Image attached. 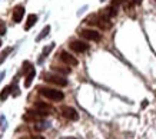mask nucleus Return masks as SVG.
Returning <instances> with one entry per match:
<instances>
[{"instance_id":"nucleus-11","label":"nucleus","mask_w":156,"mask_h":139,"mask_svg":"<svg viewBox=\"0 0 156 139\" xmlns=\"http://www.w3.org/2000/svg\"><path fill=\"white\" fill-rule=\"evenodd\" d=\"M34 76H36V70H34V69H32V70L29 72L27 77H26V82H24V86H26V87L30 86V85H32V82H33V79H34Z\"/></svg>"},{"instance_id":"nucleus-21","label":"nucleus","mask_w":156,"mask_h":139,"mask_svg":"<svg viewBox=\"0 0 156 139\" xmlns=\"http://www.w3.org/2000/svg\"><path fill=\"white\" fill-rule=\"evenodd\" d=\"M0 46H2V40H0Z\"/></svg>"},{"instance_id":"nucleus-14","label":"nucleus","mask_w":156,"mask_h":139,"mask_svg":"<svg viewBox=\"0 0 156 139\" xmlns=\"http://www.w3.org/2000/svg\"><path fill=\"white\" fill-rule=\"evenodd\" d=\"M12 50H13V49H12V48H6L5 50H3V52L0 53V65H2V63H3V62H5V60H6V58L9 56V53L12 52Z\"/></svg>"},{"instance_id":"nucleus-4","label":"nucleus","mask_w":156,"mask_h":139,"mask_svg":"<svg viewBox=\"0 0 156 139\" xmlns=\"http://www.w3.org/2000/svg\"><path fill=\"white\" fill-rule=\"evenodd\" d=\"M62 115L69 120H77L79 119L77 110H76L75 108H70V106H63V108H62Z\"/></svg>"},{"instance_id":"nucleus-18","label":"nucleus","mask_w":156,"mask_h":139,"mask_svg":"<svg viewBox=\"0 0 156 139\" xmlns=\"http://www.w3.org/2000/svg\"><path fill=\"white\" fill-rule=\"evenodd\" d=\"M120 3H123V0H113V6H118Z\"/></svg>"},{"instance_id":"nucleus-20","label":"nucleus","mask_w":156,"mask_h":139,"mask_svg":"<svg viewBox=\"0 0 156 139\" xmlns=\"http://www.w3.org/2000/svg\"><path fill=\"white\" fill-rule=\"evenodd\" d=\"M32 139H44V138H42V136H33Z\"/></svg>"},{"instance_id":"nucleus-6","label":"nucleus","mask_w":156,"mask_h":139,"mask_svg":"<svg viewBox=\"0 0 156 139\" xmlns=\"http://www.w3.org/2000/svg\"><path fill=\"white\" fill-rule=\"evenodd\" d=\"M70 49L77 53H82V52H86V50L89 49V45H86L85 42H82V40H73L70 43Z\"/></svg>"},{"instance_id":"nucleus-1","label":"nucleus","mask_w":156,"mask_h":139,"mask_svg":"<svg viewBox=\"0 0 156 139\" xmlns=\"http://www.w3.org/2000/svg\"><path fill=\"white\" fill-rule=\"evenodd\" d=\"M40 93H42L44 98H48V99L55 101V102H59L65 98L63 92L56 91V89H50V87H40Z\"/></svg>"},{"instance_id":"nucleus-17","label":"nucleus","mask_w":156,"mask_h":139,"mask_svg":"<svg viewBox=\"0 0 156 139\" xmlns=\"http://www.w3.org/2000/svg\"><path fill=\"white\" fill-rule=\"evenodd\" d=\"M6 23L3 22V20H0V36H3V34H6Z\"/></svg>"},{"instance_id":"nucleus-12","label":"nucleus","mask_w":156,"mask_h":139,"mask_svg":"<svg viewBox=\"0 0 156 139\" xmlns=\"http://www.w3.org/2000/svg\"><path fill=\"white\" fill-rule=\"evenodd\" d=\"M49 32H50V26L48 24V26H44V27H43V30L40 32V34H39L37 37H36V42H40V40H43V39H44L49 34Z\"/></svg>"},{"instance_id":"nucleus-8","label":"nucleus","mask_w":156,"mask_h":139,"mask_svg":"<svg viewBox=\"0 0 156 139\" xmlns=\"http://www.w3.org/2000/svg\"><path fill=\"white\" fill-rule=\"evenodd\" d=\"M36 22H37V16L33 15V13H32V15H29L27 16V20H26V26H24V29L29 30L32 26H34V24H36Z\"/></svg>"},{"instance_id":"nucleus-2","label":"nucleus","mask_w":156,"mask_h":139,"mask_svg":"<svg viewBox=\"0 0 156 139\" xmlns=\"http://www.w3.org/2000/svg\"><path fill=\"white\" fill-rule=\"evenodd\" d=\"M80 36L87 40H93V42H99L100 40V33L93 29H83L80 30Z\"/></svg>"},{"instance_id":"nucleus-7","label":"nucleus","mask_w":156,"mask_h":139,"mask_svg":"<svg viewBox=\"0 0 156 139\" xmlns=\"http://www.w3.org/2000/svg\"><path fill=\"white\" fill-rule=\"evenodd\" d=\"M23 16H24V6H16L13 10V22L14 23L22 22Z\"/></svg>"},{"instance_id":"nucleus-10","label":"nucleus","mask_w":156,"mask_h":139,"mask_svg":"<svg viewBox=\"0 0 156 139\" xmlns=\"http://www.w3.org/2000/svg\"><path fill=\"white\" fill-rule=\"evenodd\" d=\"M55 48V43H52V45H49V46H46V48L43 49V52H42V55H40V59H39V63H42L43 62V59L48 56L49 53H50V50Z\"/></svg>"},{"instance_id":"nucleus-13","label":"nucleus","mask_w":156,"mask_h":139,"mask_svg":"<svg viewBox=\"0 0 156 139\" xmlns=\"http://www.w3.org/2000/svg\"><path fill=\"white\" fill-rule=\"evenodd\" d=\"M10 93H12V86H6L3 91L0 92V101H6Z\"/></svg>"},{"instance_id":"nucleus-15","label":"nucleus","mask_w":156,"mask_h":139,"mask_svg":"<svg viewBox=\"0 0 156 139\" xmlns=\"http://www.w3.org/2000/svg\"><path fill=\"white\" fill-rule=\"evenodd\" d=\"M53 70H56V72H59V73H63V75L70 73V69H62V67H56V66H53Z\"/></svg>"},{"instance_id":"nucleus-5","label":"nucleus","mask_w":156,"mask_h":139,"mask_svg":"<svg viewBox=\"0 0 156 139\" xmlns=\"http://www.w3.org/2000/svg\"><path fill=\"white\" fill-rule=\"evenodd\" d=\"M59 56H60V60H62V62H65L66 65H69V66H76V65H77V59L73 58L70 53L65 52V50L59 53Z\"/></svg>"},{"instance_id":"nucleus-3","label":"nucleus","mask_w":156,"mask_h":139,"mask_svg":"<svg viewBox=\"0 0 156 139\" xmlns=\"http://www.w3.org/2000/svg\"><path fill=\"white\" fill-rule=\"evenodd\" d=\"M44 80L55 83L57 86H67V80L63 76H59V75H44Z\"/></svg>"},{"instance_id":"nucleus-16","label":"nucleus","mask_w":156,"mask_h":139,"mask_svg":"<svg viewBox=\"0 0 156 139\" xmlns=\"http://www.w3.org/2000/svg\"><path fill=\"white\" fill-rule=\"evenodd\" d=\"M32 69H33V67H32V63H30V62H24L23 63V72L24 73H26V72H30Z\"/></svg>"},{"instance_id":"nucleus-19","label":"nucleus","mask_w":156,"mask_h":139,"mask_svg":"<svg viewBox=\"0 0 156 139\" xmlns=\"http://www.w3.org/2000/svg\"><path fill=\"white\" fill-rule=\"evenodd\" d=\"M133 3H135V5H140V3H142L143 0H132Z\"/></svg>"},{"instance_id":"nucleus-9","label":"nucleus","mask_w":156,"mask_h":139,"mask_svg":"<svg viewBox=\"0 0 156 139\" xmlns=\"http://www.w3.org/2000/svg\"><path fill=\"white\" fill-rule=\"evenodd\" d=\"M34 108L37 110H40V112H43V113H46V115H49V110H50V106L46 105V103H42V102H36L34 103Z\"/></svg>"}]
</instances>
